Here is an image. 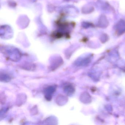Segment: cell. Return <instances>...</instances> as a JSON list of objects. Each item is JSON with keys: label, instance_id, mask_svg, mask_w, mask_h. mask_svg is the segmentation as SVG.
Returning a JSON list of instances; mask_svg holds the SVG:
<instances>
[{"label": "cell", "instance_id": "3957f363", "mask_svg": "<svg viewBox=\"0 0 125 125\" xmlns=\"http://www.w3.org/2000/svg\"><path fill=\"white\" fill-rule=\"evenodd\" d=\"M0 79H1V80L3 79V80H2V81H3V82H9L10 80V77L8 75H6V74H3V77L2 76L0 77Z\"/></svg>", "mask_w": 125, "mask_h": 125}, {"label": "cell", "instance_id": "6da1fadb", "mask_svg": "<svg viewBox=\"0 0 125 125\" xmlns=\"http://www.w3.org/2000/svg\"><path fill=\"white\" fill-rule=\"evenodd\" d=\"M55 87L54 86H49L44 90V94L47 100L50 101L52 98V95L55 91Z\"/></svg>", "mask_w": 125, "mask_h": 125}, {"label": "cell", "instance_id": "7a4b0ae2", "mask_svg": "<svg viewBox=\"0 0 125 125\" xmlns=\"http://www.w3.org/2000/svg\"><path fill=\"white\" fill-rule=\"evenodd\" d=\"M64 92L68 95H69L72 93L73 92V89L71 85H68L65 86L64 88Z\"/></svg>", "mask_w": 125, "mask_h": 125}]
</instances>
